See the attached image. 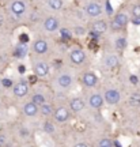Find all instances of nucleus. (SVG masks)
I'll return each instance as SVG.
<instances>
[{
  "label": "nucleus",
  "instance_id": "nucleus-25",
  "mask_svg": "<svg viewBox=\"0 0 140 147\" xmlns=\"http://www.w3.org/2000/svg\"><path fill=\"white\" fill-rule=\"evenodd\" d=\"M44 131L46 132V134H53V132L56 131L55 124L50 123V121H45V123H44Z\"/></svg>",
  "mask_w": 140,
  "mask_h": 147
},
{
  "label": "nucleus",
  "instance_id": "nucleus-24",
  "mask_svg": "<svg viewBox=\"0 0 140 147\" xmlns=\"http://www.w3.org/2000/svg\"><path fill=\"white\" fill-rule=\"evenodd\" d=\"M114 47L117 48V49H120V51L125 49V48L128 47V41H127V38H124V37H120V38H117V40H116V42H114Z\"/></svg>",
  "mask_w": 140,
  "mask_h": 147
},
{
  "label": "nucleus",
  "instance_id": "nucleus-33",
  "mask_svg": "<svg viewBox=\"0 0 140 147\" xmlns=\"http://www.w3.org/2000/svg\"><path fill=\"white\" fill-rule=\"evenodd\" d=\"M7 143V136L5 135H0V147H4Z\"/></svg>",
  "mask_w": 140,
  "mask_h": 147
},
{
  "label": "nucleus",
  "instance_id": "nucleus-23",
  "mask_svg": "<svg viewBox=\"0 0 140 147\" xmlns=\"http://www.w3.org/2000/svg\"><path fill=\"white\" fill-rule=\"evenodd\" d=\"M128 102H129V105L132 106V108H140V93L131 94Z\"/></svg>",
  "mask_w": 140,
  "mask_h": 147
},
{
  "label": "nucleus",
  "instance_id": "nucleus-16",
  "mask_svg": "<svg viewBox=\"0 0 140 147\" xmlns=\"http://www.w3.org/2000/svg\"><path fill=\"white\" fill-rule=\"evenodd\" d=\"M23 113L27 116V117H34V116L38 115V106L36 104H33L31 101L26 102L23 105Z\"/></svg>",
  "mask_w": 140,
  "mask_h": 147
},
{
  "label": "nucleus",
  "instance_id": "nucleus-28",
  "mask_svg": "<svg viewBox=\"0 0 140 147\" xmlns=\"http://www.w3.org/2000/svg\"><path fill=\"white\" fill-rule=\"evenodd\" d=\"M19 44H23V45H27L29 44V41H30V37H29V34H26V33H22V34H19Z\"/></svg>",
  "mask_w": 140,
  "mask_h": 147
},
{
  "label": "nucleus",
  "instance_id": "nucleus-34",
  "mask_svg": "<svg viewBox=\"0 0 140 147\" xmlns=\"http://www.w3.org/2000/svg\"><path fill=\"white\" fill-rule=\"evenodd\" d=\"M106 12H108L109 15H112V14H113V10H112V5H110L109 0H106Z\"/></svg>",
  "mask_w": 140,
  "mask_h": 147
},
{
  "label": "nucleus",
  "instance_id": "nucleus-27",
  "mask_svg": "<svg viewBox=\"0 0 140 147\" xmlns=\"http://www.w3.org/2000/svg\"><path fill=\"white\" fill-rule=\"evenodd\" d=\"M87 33V29L83 26H75L72 29V34H76V36H84Z\"/></svg>",
  "mask_w": 140,
  "mask_h": 147
},
{
  "label": "nucleus",
  "instance_id": "nucleus-37",
  "mask_svg": "<svg viewBox=\"0 0 140 147\" xmlns=\"http://www.w3.org/2000/svg\"><path fill=\"white\" fill-rule=\"evenodd\" d=\"M18 69H19V72H21V74H25V71H26V68H25L23 65H19V68H18Z\"/></svg>",
  "mask_w": 140,
  "mask_h": 147
},
{
  "label": "nucleus",
  "instance_id": "nucleus-8",
  "mask_svg": "<svg viewBox=\"0 0 140 147\" xmlns=\"http://www.w3.org/2000/svg\"><path fill=\"white\" fill-rule=\"evenodd\" d=\"M33 71H34V75L38 79L45 78V76H48V74H49V65L45 61H37L34 64V67H33Z\"/></svg>",
  "mask_w": 140,
  "mask_h": 147
},
{
  "label": "nucleus",
  "instance_id": "nucleus-6",
  "mask_svg": "<svg viewBox=\"0 0 140 147\" xmlns=\"http://www.w3.org/2000/svg\"><path fill=\"white\" fill-rule=\"evenodd\" d=\"M82 83H83L84 87H88V89L95 87L97 83H98V76H97V74L94 72V71H87V72H84L83 76H82Z\"/></svg>",
  "mask_w": 140,
  "mask_h": 147
},
{
  "label": "nucleus",
  "instance_id": "nucleus-5",
  "mask_svg": "<svg viewBox=\"0 0 140 147\" xmlns=\"http://www.w3.org/2000/svg\"><path fill=\"white\" fill-rule=\"evenodd\" d=\"M90 32L95 33V34H98V36H102L105 33L108 32V29H109V25H108V22L104 21V19H97V21H94L91 23V26H90Z\"/></svg>",
  "mask_w": 140,
  "mask_h": 147
},
{
  "label": "nucleus",
  "instance_id": "nucleus-12",
  "mask_svg": "<svg viewBox=\"0 0 140 147\" xmlns=\"http://www.w3.org/2000/svg\"><path fill=\"white\" fill-rule=\"evenodd\" d=\"M73 83V78L69 74H61L57 78V86L60 89H69Z\"/></svg>",
  "mask_w": 140,
  "mask_h": 147
},
{
  "label": "nucleus",
  "instance_id": "nucleus-9",
  "mask_svg": "<svg viewBox=\"0 0 140 147\" xmlns=\"http://www.w3.org/2000/svg\"><path fill=\"white\" fill-rule=\"evenodd\" d=\"M86 12H87L88 16H91V18H97L102 14V5L97 3V1H91V3H88L86 5Z\"/></svg>",
  "mask_w": 140,
  "mask_h": 147
},
{
  "label": "nucleus",
  "instance_id": "nucleus-26",
  "mask_svg": "<svg viewBox=\"0 0 140 147\" xmlns=\"http://www.w3.org/2000/svg\"><path fill=\"white\" fill-rule=\"evenodd\" d=\"M0 82H1V87H4V89H12V86H14V82L10 78L0 79Z\"/></svg>",
  "mask_w": 140,
  "mask_h": 147
},
{
  "label": "nucleus",
  "instance_id": "nucleus-14",
  "mask_svg": "<svg viewBox=\"0 0 140 147\" xmlns=\"http://www.w3.org/2000/svg\"><path fill=\"white\" fill-rule=\"evenodd\" d=\"M84 108H86V102L79 97H75L69 101V109L72 110L73 113H80Z\"/></svg>",
  "mask_w": 140,
  "mask_h": 147
},
{
  "label": "nucleus",
  "instance_id": "nucleus-1",
  "mask_svg": "<svg viewBox=\"0 0 140 147\" xmlns=\"http://www.w3.org/2000/svg\"><path fill=\"white\" fill-rule=\"evenodd\" d=\"M128 23H129V16H128V14H125V12H117L116 16L113 18L112 23H110V29H112L113 32H120V30H122Z\"/></svg>",
  "mask_w": 140,
  "mask_h": 147
},
{
  "label": "nucleus",
  "instance_id": "nucleus-17",
  "mask_svg": "<svg viewBox=\"0 0 140 147\" xmlns=\"http://www.w3.org/2000/svg\"><path fill=\"white\" fill-rule=\"evenodd\" d=\"M104 63L108 68H114V67L118 65L120 59H118V56H116V55H109V56L104 60Z\"/></svg>",
  "mask_w": 140,
  "mask_h": 147
},
{
  "label": "nucleus",
  "instance_id": "nucleus-29",
  "mask_svg": "<svg viewBox=\"0 0 140 147\" xmlns=\"http://www.w3.org/2000/svg\"><path fill=\"white\" fill-rule=\"evenodd\" d=\"M132 15L135 18H140V4L132 5Z\"/></svg>",
  "mask_w": 140,
  "mask_h": 147
},
{
  "label": "nucleus",
  "instance_id": "nucleus-11",
  "mask_svg": "<svg viewBox=\"0 0 140 147\" xmlns=\"http://www.w3.org/2000/svg\"><path fill=\"white\" fill-rule=\"evenodd\" d=\"M59 26H60V23L56 16H48L44 21V29L49 33H55L56 30H59Z\"/></svg>",
  "mask_w": 140,
  "mask_h": 147
},
{
  "label": "nucleus",
  "instance_id": "nucleus-4",
  "mask_svg": "<svg viewBox=\"0 0 140 147\" xmlns=\"http://www.w3.org/2000/svg\"><path fill=\"white\" fill-rule=\"evenodd\" d=\"M53 117H55V120L57 123H65V121L69 120V117H71V113H69V110L65 108V106H59L55 109L53 112Z\"/></svg>",
  "mask_w": 140,
  "mask_h": 147
},
{
  "label": "nucleus",
  "instance_id": "nucleus-31",
  "mask_svg": "<svg viewBox=\"0 0 140 147\" xmlns=\"http://www.w3.org/2000/svg\"><path fill=\"white\" fill-rule=\"evenodd\" d=\"M37 80H38V78H37L34 74H31V75H29V78H27V83H29V86H31V84H36Z\"/></svg>",
  "mask_w": 140,
  "mask_h": 147
},
{
  "label": "nucleus",
  "instance_id": "nucleus-38",
  "mask_svg": "<svg viewBox=\"0 0 140 147\" xmlns=\"http://www.w3.org/2000/svg\"><path fill=\"white\" fill-rule=\"evenodd\" d=\"M3 22H4V21H3V16H0V26L3 25Z\"/></svg>",
  "mask_w": 140,
  "mask_h": 147
},
{
  "label": "nucleus",
  "instance_id": "nucleus-20",
  "mask_svg": "<svg viewBox=\"0 0 140 147\" xmlns=\"http://www.w3.org/2000/svg\"><path fill=\"white\" fill-rule=\"evenodd\" d=\"M59 33H60V37H61V40L64 42H68L72 40V32L69 29H67V27H61L59 30Z\"/></svg>",
  "mask_w": 140,
  "mask_h": 147
},
{
  "label": "nucleus",
  "instance_id": "nucleus-30",
  "mask_svg": "<svg viewBox=\"0 0 140 147\" xmlns=\"http://www.w3.org/2000/svg\"><path fill=\"white\" fill-rule=\"evenodd\" d=\"M99 147H112V142H110L108 138L101 139V142H99Z\"/></svg>",
  "mask_w": 140,
  "mask_h": 147
},
{
  "label": "nucleus",
  "instance_id": "nucleus-15",
  "mask_svg": "<svg viewBox=\"0 0 140 147\" xmlns=\"http://www.w3.org/2000/svg\"><path fill=\"white\" fill-rule=\"evenodd\" d=\"M88 105L91 106L93 109H101L102 105H104V97L98 93L95 94H91L88 97Z\"/></svg>",
  "mask_w": 140,
  "mask_h": 147
},
{
  "label": "nucleus",
  "instance_id": "nucleus-35",
  "mask_svg": "<svg viewBox=\"0 0 140 147\" xmlns=\"http://www.w3.org/2000/svg\"><path fill=\"white\" fill-rule=\"evenodd\" d=\"M129 21L132 22L135 26H139V25H140V18H135V16H133V18H132V19H129Z\"/></svg>",
  "mask_w": 140,
  "mask_h": 147
},
{
  "label": "nucleus",
  "instance_id": "nucleus-3",
  "mask_svg": "<svg viewBox=\"0 0 140 147\" xmlns=\"http://www.w3.org/2000/svg\"><path fill=\"white\" fill-rule=\"evenodd\" d=\"M29 83L27 82H23V80H21V82H18V83H14V86H12V93H14V95H15L16 98H23V97H26L27 93H29Z\"/></svg>",
  "mask_w": 140,
  "mask_h": 147
},
{
  "label": "nucleus",
  "instance_id": "nucleus-13",
  "mask_svg": "<svg viewBox=\"0 0 140 147\" xmlns=\"http://www.w3.org/2000/svg\"><path fill=\"white\" fill-rule=\"evenodd\" d=\"M11 8V12L14 14V15H22V14H25L26 12V4L22 1V0H14L10 5Z\"/></svg>",
  "mask_w": 140,
  "mask_h": 147
},
{
  "label": "nucleus",
  "instance_id": "nucleus-36",
  "mask_svg": "<svg viewBox=\"0 0 140 147\" xmlns=\"http://www.w3.org/2000/svg\"><path fill=\"white\" fill-rule=\"evenodd\" d=\"M73 147H88V146L86 144V143H76Z\"/></svg>",
  "mask_w": 140,
  "mask_h": 147
},
{
  "label": "nucleus",
  "instance_id": "nucleus-19",
  "mask_svg": "<svg viewBox=\"0 0 140 147\" xmlns=\"http://www.w3.org/2000/svg\"><path fill=\"white\" fill-rule=\"evenodd\" d=\"M40 112H41L42 116H52L53 112H55V108H53L52 104H42L41 106H40Z\"/></svg>",
  "mask_w": 140,
  "mask_h": 147
},
{
  "label": "nucleus",
  "instance_id": "nucleus-7",
  "mask_svg": "<svg viewBox=\"0 0 140 147\" xmlns=\"http://www.w3.org/2000/svg\"><path fill=\"white\" fill-rule=\"evenodd\" d=\"M104 101H106L109 105H117L121 101V93L116 89H109L105 91V98Z\"/></svg>",
  "mask_w": 140,
  "mask_h": 147
},
{
  "label": "nucleus",
  "instance_id": "nucleus-2",
  "mask_svg": "<svg viewBox=\"0 0 140 147\" xmlns=\"http://www.w3.org/2000/svg\"><path fill=\"white\" fill-rule=\"evenodd\" d=\"M68 57H69V61L73 65H82L86 61V52H84L82 48H72L69 51Z\"/></svg>",
  "mask_w": 140,
  "mask_h": 147
},
{
  "label": "nucleus",
  "instance_id": "nucleus-39",
  "mask_svg": "<svg viewBox=\"0 0 140 147\" xmlns=\"http://www.w3.org/2000/svg\"><path fill=\"white\" fill-rule=\"evenodd\" d=\"M0 87H1V82H0Z\"/></svg>",
  "mask_w": 140,
  "mask_h": 147
},
{
  "label": "nucleus",
  "instance_id": "nucleus-18",
  "mask_svg": "<svg viewBox=\"0 0 140 147\" xmlns=\"http://www.w3.org/2000/svg\"><path fill=\"white\" fill-rule=\"evenodd\" d=\"M29 49H27V45H23V44H18V47L15 48L14 51V56L18 59H23L27 55Z\"/></svg>",
  "mask_w": 140,
  "mask_h": 147
},
{
  "label": "nucleus",
  "instance_id": "nucleus-32",
  "mask_svg": "<svg viewBox=\"0 0 140 147\" xmlns=\"http://www.w3.org/2000/svg\"><path fill=\"white\" fill-rule=\"evenodd\" d=\"M129 82H131V84H133V86L139 84V76L135 75V74H132V75L129 76Z\"/></svg>",
  "mask_w": 140,
  "mask_h": 147
},
{
  "label": "nucleus",
  "instance_id": "nucleus-10",
  "mask_svg": "<svg viewBox=\"0 0 140 147\" xmlns=\"http://www.w3.org/2000/svg\"><path fill=\"white\" fill-rule=\"evenodd\" d=\"M48 49H49V45H48L46 40H44V38H38L33 44V51L36 55H45L48 52Z\"/></svg>",
  "mask_w": 140,
  "mask_h": 147
},
{
  "label": "nucleus",
  "instance_id": "nucleus-21",
  "mask_svg": "<svg viewBox=\"0 0 140 147\" xmlns=\"http://www.w3.org/2000/svg\"><path fill=\"white\" fill-rule=\"evenodd\" d=\"M31 102L36 104L37 106H41L42 104L46 102V100H45V95L44 94H41V93H34L33 97H31Z\"/></svg>",
  "mask_w": 140,
  "mask_h": 147
},
{
  "label": "nucleus",
  "instance_id": "nucleus-22",
  "mask_svg": "<svg viewBox=\"0 0 140 147\" xmlns=\"http://www.w3.org/2000/svg\"><path fill=\"white\" fill-rule=\"evenodd\" d=\"M48 5L53 11H60L64 5V1L63 0H48Z\"/></svg>",
  "mask_w": 140,
  "mask_h": 147
},
{
  "label": "nucleus",
  "instance_id": "nucleus-40",
  "mask_svg": "<svg viewBox=\"0 0 140 147\" xmlns=\"http://www.w3.org/2000/svg\"><path fill=\"white\" fill-rule=\"evenodd\" d=\"M0 104H1V102H0Z\"/></svg>",
  "mask_w": 140,
  "mask_h": 147
}]
</instances>
